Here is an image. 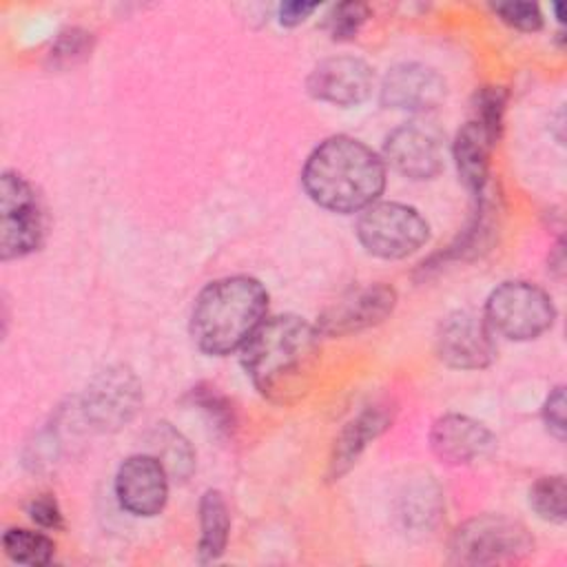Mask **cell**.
Masks as SVG:
<instances>
[{
	"mask_svg": "<svg viewBox=\"0 0 567 567\" xmlns=\"http://www.w3.org/2000/svg\"><path fill=\"white\" fill-rule=\"evenodd\" d=\"M317 361L319 330L295 315L261 321L241 350V363L252 385L275 403L301 399Z\"/></svg>",
	"mask_w": 567,
	"mask_h": 567,
	"instance_id": "1",
	"label": "cell"
},
{
	"mask_svg": "<svg viewBox=\"0 0 567 567\" xmlns=\"http://www.w3.org/2000/svg\"><path fill=\"white\" fill-rule=\"evenodd\" d=\"M301 182L319 206L334 213H357L381 195L385 166L363 142L334 135L310 153Z\"/></svg>",
	"mask_w": 567,
	"mask_h": 567,
	"instance_id": "2",
	"label": "cell"
},
{
	"mask_svg": "<svg viewBox=\"0 0 567 567\" xmlns=\"http://www.w3.org/2000/svg\"><path fill=\"white\" fill-rule=\"evenodd\" d=\"M268 308L266 288L244 275L208 284L195 299L190 334L199 350L228 354L244 346L261 326Z\"/></svg>",
	"mask_w": 567,
	"mask_h": 567,
	"instance_id": "3",
	"label": "cell"
},
{
	"mask_svg": "<svg viewBox=\"0 0 567 567\" xmlns=\"http://www.w3.org/2000/svg\"><path fill=\"white\" fill-rule=\"evenodd\" d=\"M556 317L549 295L527 281L501 284L485 303V321L492 332L514 341H527L543 334Z\"/></svg>",
	"mask_w": 567,
	"mask_h": 567,
	"instance_id": "4",
	"label": "cell"
},
{
	"mask_svg": "<svg viewBox=\"0 0 567 567\" xmlns=\"http://www.w3.org/2000/svg\"><path fill=\"white\" fill-rule=\"evenodd\" d=\"M357 237L374 257L401 259L427 241L430 228L412 206L381 202L363 208L357 221Z\"/></svg>",
	"mask_w": 567,
	"mask_h": 567,
	"instance_id": "5",
	"label": "cell"
},
{
	"mask_svg": "<svg viewBox=\"0 0 567 567\" xmlns=\"http://www.w3.org/2000/svg\"><path fill=\"white\" fill-rule=\"evenodd\" d=\"M44 208L33 186L18 173L4 171L0 179V255L18 259L40 248L44 239Z\"/></svg>",
	"mask_w": 567,
	"mask_h": 567,
	"instance_id": "6",
	"label": "cell"
},
{
	"mask_svg": "<svg viewBox=\"0 0 567 567\" xmlns=\"http://www.w3.org/2000/svg\"><path fill=\"white\" fill-rule=\"evenodd\" d=\"M534 547L527 529L505 516L483 514L463 523L452 536V558L463 565L516 560Z\"/></svg>",
	"mask_w": 567,
	"mask_h": 567,
	"instance_id": "7",
	"label": "cell"
},
{
	"mask_svg": "<svg viewBox=\"0 0 567 567\" xmlns=\"http://www.w3.org/2000/svg\"><path fill=\"white\" fill-rule=\"evenodd\" d=\"M142 403L135 374L122 365L102 370L86 388L82 412L97 430H117L133 419Z\"/></svg>",
	"mask_w": 567,
	"mask_h": 567,
	"instance_id": "8",
	"label": "cell"
},
{
	"mask_svg": "<svg viewBox=\"0 0 567 567\" xmlns=\"http://www.w3.org/2000/svg\"><path fill=\"white\" fill-rule=\"evenodd\" d=\"M436 352L441 361L458 370H478L492 363L496 348L492 328L485 317L467 310L447 315L436 334Z\"/></svg>",
	"mask_w": 567,
	"mask_h": 567,
	"instance_id": "9",
	"label": "cell"
},
{
	"mask_svg": "<svg viewBox=\"0 0 567 567\" xmlns=\"http://www.w3.org/2000/svg\"><path fill=\"white\" fill-rule=\"evenodd\" d=\"M115 494L126 512L155 516L168 498V472L153 454H133L117 470Z\"/></svg>",
	"mask_w": 567,
	"mask_h": 567,
	"instance_id": "10",
	"label": "cell"
},
{
	"mask_svg": "<svg viewBox=\"0 0 567 567\" xmlns=\"http://www.w3.org/2000/svg\"><path fill=\"white\" fill-rule=\"evenodd\" d=\"M396 306L394 288L372 284L357 288L334 301L319 319L317 330L328 337H341L381 323Z\"/></svg>",
	"mask_w": 567,
	"mask_h": 567,
	"instance_id": "11",
	"label": "cell"
},
{
	"mask_svg": "<svg viewBox=\"0 0 567 567\" xmlns=\"http://www.w3.org/2000/svg\"><path fill=\"white\" fill-rule=\"evenodd\" d=\"M372 69L350 55H337L321 60L308 75V91L312 97L337 104L354 106L361 104L372 91Z\"/></svg>",
	"mask_w": 567,
	"mask_h": 567,
	"instance_id": "12",
	"label": "cell"
},
{
	"mask_svg": "<svg viewBox=\"0 0 567 567\" xmlns=\"http://www.w3.org/2000/svg\"><path fill=\"white\" fill-rule=\"evenodd\" d=\"M445 100V80L430 66L403 62L392 66L381 84V102L396 111H430Z\"/></svg>",
	"mask_w": 567,
	"mask_h": 567,
	"instance_id": "13",
	"label": "cell"
},
{
	"mask_svg": "<svg viewBox=\"0 0 567 567\" xmlns=\"http://www.w3.org/2000/svg\"><path fill=\"white\" fill-rule=\"evenodd\" d=\"M432 452L447 465H470L489 456L496 447L494 434L463 414H445L430 430Z\"/></svg>",
	"mask_w": 567,
	"mask_h": 567,
	"instance_id": "14",
	"label": "cell"
},
{
	"mask_svg": "<svg viewBox=\"0 0 567 567\" xmlns=\"http://www.w3.org/2000/svg\"><path fill=\"white\" fill-rule=\"evenodd\" d=\"M385 159L410 179H430L443 168L439 137L419 124H403L385 137Z\"/></svg>",
	"mask_w": 567,
	"mask_h": 567,
	"instance_id": "15",
	"label": "cell"
},
{
	"mask_svg": "<svg viewBox=\"0 0 567 567\" xmlns=\"http://www.w3.org/2000/svg\"><path fill=\"white\" fill-rule=\"evenodd\" d=\"M392 421L388 405H370L357 419H352L334 441V452L330 456V478L343 476L365 450Z\"/></svg>",
	"mask_w": 567,
	"mask_h": 567,
	"instance_id": "16",
	"label": "cell"
},
{
	"mask_svg": "<svg viewBox=\"0 0 567 567\" xmlns=\"http://www.w3.org/2000/svg\"><path fill=\"white\" fill-rule=\"evenodd\" d=\"M494 137L476 122H465L454 137V159L463 184L472 193H481L489 175V151Z\"/></svg>",
	"mask_w": 567,
	"mask_h": 567,
	"instance_id": "17",
	"label": "cell"
},
{
	"mask_svg": "<svg viewBox=\"0 0 567 567\" xmlns=\"http://www.w3.org/2000/svg\"><path fill=\"white\" fill-rule=\"evenodd\" d=\"M199 560L210 563L217 560L228 543V532H230V514L224 496L217 489H208L202 496L199 503Z\"/></svg>",
	"mask_w": 567,
	"mask_h": 567,
	"instance_id": "18",
	"label": "cell"
},
{
	"mask_svg": "<svg viewBox=\"0 0 567 567\" xmlns=\"http://www.w3.org/2000/svg\"><path fill=\"white\" fill-rule=\"evenodd\" d=\"M151 441L155 450L153 456L166 467L168 474L184 481L193 472V465H195L193 450L188 441L179 432H175L168 423H157Z\"/></svg>",
	"mask_w": 567,
	"mask_h": 567,
	"instance_id": "19",
	"label": "cell"
},
{
	"mask_svg": "<svg viewBox=\"0 0 567 567\" xmlns=\"http://www.w3.org/2000/svg\"><path fill=\"white\" fill-rule=\"evenodd\" d=\"M2 547L11 560L20 565H31V567L47 565L55 551V545L51 538H47L40 532H31L22 527L7 529L2 536Z\"/></svg>",
	"mask_w": 567,
	"mask_h": 567,
	"instance_id": "20",
	"label": "cell"
},
{
	"mask_svg": "<svg viewBox=\"0 0 567 567\" xmlns=\"http://www.w3.org/2000/svg\"><path fill=\"white\" fill-rule=\"evenodd\" d=\"M565 478L543 476L529 489V505L534 512L549 523H565Z\"/></svg>",
	"mask_w": 567,
	"mask_h": 567,
	"instance_id": "21",
	"label": "cell"
},
{
	"mask_svg": "<svg viewBox=\"0 0 567 567\" xmlns=\"http://www.w3.org/2000/svg\"><path fill=\"white\" fill-rule=\"evenodd\" d=\"M505 91L501 86H483L476 93V104H474V117L494 140L501 135L503 126V113H505Z\"/></svg>",
	"mask_w": 567,
	"mask_h": 567,
	"instance_id": "22",
	"label": "cell"
},
{
	"mask_svg": "<svg viewBox=\"0 0 567 567\" xmlns=\"http://www.w3.org/2000/svg\"><path fill=\"white\" fill-rule=\"evenodd\" d=\"M368 7L361 2H341L332 9V13L326 20L328 33L334 40H348L357 35L361 24L368 20Z\"/></svg>",
	"mask_w": 567,
	"mask_h": 567,
	"instance_id": "23",
	"label": "cell"
},
{
	"mask_svg": "<svg viewBox=\"0 0 567 567\" xmlns=\"http://www.w3.org/2000/svg\"><path fill=\"white\" fill-rule=\"evenodd\" d=\"M89 51H91V33H86L84 29H66L60 33L49 55L55 66H69L86 58Z\"/></svg>",
	"mask_w": 567,
	"mask_h": 567,
	"instance_id": "24",
	"label": "cell"
},
{
	"mask_svg": "<svg viewBox=\"0 0 567 567\" xmlns=\"http://www.w3.org/2000/svg\"><path fill=\"white\" fill-rule=\"evenodd\" d=\"M492 9L505 24L518 31H538L543 27V13L534 2H496Z\"/></svg>",
	"mask_w": 567,
	"mask_h": 567,
	"instance_id": "25",
	"label": "cell"
},
{
	"mask_svg": "<svg viewBox=\"0 0 567 567\" xmlns=\"http://www.w3.org/2000/svg\"><path fill=\"white\" fill-rule=\"evenodd\" d=\"M543 421L547 430L563 441L565 439V388L558 385L549 392L545 405H543Z\"/></svg>",
	"mask_w": 567,
	"mask_h": 567,
	"instance_id": "26",
	"label": "cell"
},
{
	"mask_svg": "<svg viewBox=\"0 0 567 567\" xmlns=\"http://www.w3.org/2000/svg\"><path fill=\"white\" fill-rule=\"evenodd\" d=\"M29 516L33 523H38L40 527H47V529H62V525H64L58 503L47 494L33 498L29 503Z\"/></svg>",
	"mask_w": 567,
	"mask_h": 567,
	"instance_id": "27",
	"label": "cell"
},
{
	"mask_svg": "<svg viewBox=\"0 0 567 567\" xmlns=\"http://www.w3.org/2000/svg\"><path fill=\"white\" fill-rule=\"evenodd\" d=\"M315 9H317V2H299V0L284 2L279 9V20L286 27H295V24L303 22Z\"/></svg>",
	"mask_w": 567,
	"mask_h": 567,
	"instance_id": "28",
	"label": "cell"
}]
</instances>
